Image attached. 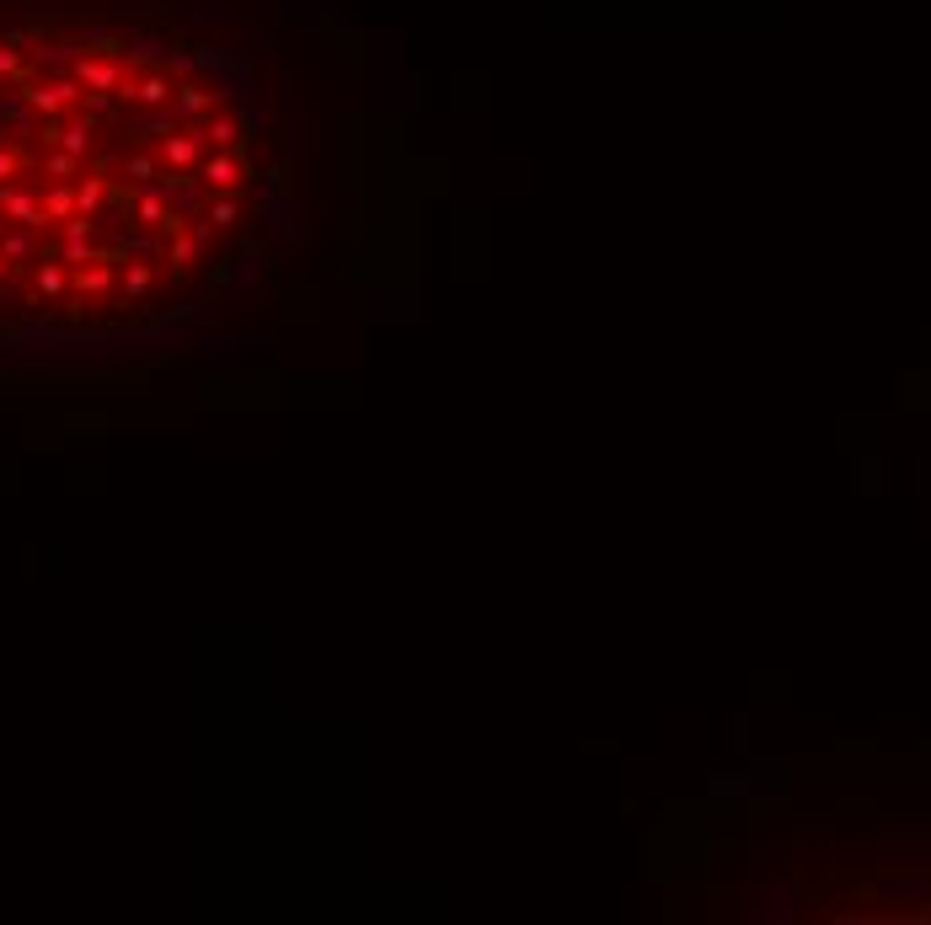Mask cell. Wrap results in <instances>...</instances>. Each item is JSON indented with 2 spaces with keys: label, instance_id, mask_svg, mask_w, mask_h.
Returning a JSON list of instances; mask_svg holds the SVG:
<instances>
[{
  "label": "cell",
  "instance_id": "obj_1",
  "mask_svg": "<svg viewBox=\"0 0 931 925\" xmlns=\"http://www.w3.org/2000/svg\"><path fill=\"white\" fill-rule=\"evenodd\" d=\"M242 220V193H215L209 203H204V225L220 236V231H231Z\"/></svg>",
  "mask_w": 931,
  "mask_h": 925
}]
</instances>
